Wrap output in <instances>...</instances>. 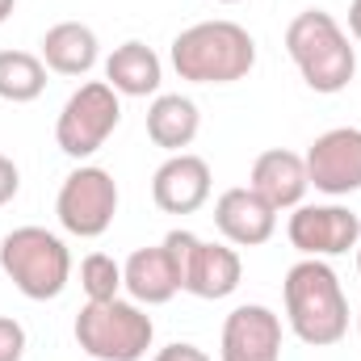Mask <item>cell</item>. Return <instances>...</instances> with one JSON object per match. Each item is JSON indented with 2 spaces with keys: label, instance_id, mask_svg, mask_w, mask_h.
I'll list each match as a JSON object with an SVG mask.
<instances>
[{
  "label": "cell",
  "instance_id": "9a60e30c",
  "mask_svg": "<svg viewBox=\"0 0 361 361\" xmlns=\"http://www.w3.org/2000/svg\"><path fill=\"white\" fill-rule=\"evenodd\" d=\"M248 185L269 202L273 210H294L302 206L311 180H307V160L298 152H286V147H269L252 160V177Z\"/></svg>",
  "mask_w": 361,
  "mask_h": 361
},
{
  "label": "cell",
  "instance_id": "52a82bcc",
  "mask_svg": "<svg viewBox=\"0 0 361 361\" xmlns=\"http://www.w3.org/2000/svg\"><path fill=\"white\" fill-rule=\"evenodd\" d=\"M122 122V97L105 80H89L72 92L55 118V143L72 160H89L105 147V139Z\"/></svg>",
  "mask_w": 361,
  "mask_h": 361
},
{
  "label": "cell",
  "instance_id": "e0dca14e",
  "mask_svg": "<svg viewBox=\"0 0 361 361\" xmlns=\"http://www.w3.org/2000/svg\"><path fill=\"white\" fill-rule=\"evenodd\" d=\"M105 85L118 97H156L164 85V63L147 42L130 38L114 47V55L105 59Z\"/></svg>",
  "mask_w": 361,
  "mask_h": 361
},
{
  "label": "cell",
  "instance_id": "5b68a950",
  "mask_svg": "<svg viewBox=\"0 0 361 361\" xmlns=\"http://www.w3.org/2000/svg\"><path fill=\"white\" fill-rule=\"evenodd\" d=\"M72 332L80 353H89L92 361H143L156 341L152 315L122 294L109 302H85Z\"/></svg>",
  "mask_w": 361,
  "mask_h": 361
},
{
  "label": "cell",
  "instance_id": "5bb4252c",
  "mask_svg": "<svg viewBox=\"0 0 361 361\" xmlns=\"http://www.w3.org/2000/svg\"><path fill=\"white\" fill-rule=\"evenodd\" d=\"M122 290L139 302V307H164L169 298L180 294L177 261L164 248V240L156 248H135L122 265Z\"/></svg>",
  "mask_w": 361,
  "mask_h": 361
},
{
  "label": "cell",
  "instance_id": "9c48e42d",
  "mask_svg": "<svg viewBox=\"0 0 361 361\" xmlns=\"http://www.w3.org/2000/svg\"><path fill=\"white\" fill-rule=\"evenodd\" d=\"M286 235L302 257L332 261V257H345L361 244V214H353L349 206H336V202L294 206V214L286 223Z\"/></svg>",
  "mask_w": 361,
  "mask_h": 361
},
{
  "label": "cell",
  "instance_id": "ac0fdd59",
  "mask_svg": "<svg viewBox=\"0 0 361 361\" xmlns=\"http://www.w3.org/2000/svg\"><path fill=\"white\" fill-rule=\"evenodd\" d=\"M202 130V114L189 97L180 92H156L152 105H147V139L156 147H164L169 156L185 152Z\"/></svg>",
  "mask_w": 361,
  "mask_h": 361
},
{
  "label": "cell",
  "instance_id": "277c9868",
  "mask_svg": "<svg viewBox=\"0 0 361 361\" xmlns=\"http://www.w3.org/2000/svg\"><path fill=\"white\" fill-rule=\"evenodd\" d=\"M0 269L30 302H51L72 281V252L55 231L30 223L0 240Z\"/></svg>",
  "mask_w": 361,
  "mask_h": 361
},
{
  "label": "cell",
  "instance_id": "8992f818",
  "mask_svg": "<svg viewBox=\"0 0 361 361\" xmlns=\"http://www.w3.org/2000/svg\"><path fill=\"white\" fill-rule=\"evenodd\" d=\"M164 248L177 261L180 290L193 294V298L219 302V298H231L244 281V261L231 244H210V240L177 227V231L164 235Z\"/></svg>",
  "mask_w": 361,
  "mask_h": 361
},
{
  "label": "cell",
  "instance_id": "ffe728a7",
  "mask_svg": "<svg viewBox=\"0 0 361 361\" xmlns=\"http://www.w3.org/2000/svg\"><path fill=\"white\" fill-rule=\"evenodd\" d=\"M80 286H85L89 302H109L122 294V265L109 252H89L80 261Z\"/></svg>",
  "mask_w": 361,
  "mask_h": 361
},
{
  "label": "cell",
  "instance_id": "603a6c76",
  "mask_svg": "<svg viewBox=\"0 0 361 361\" xmlns=\"http://www.w3.org/2000/svg\"><path fill=\"white\" fill-rule=\"evenodd\" d=\"M349 34L361 42V0H353V4H349Z\"/></svg>",
  "mask_w": 361,
  "mask_h": 361
},
{
  "label": "cell",
  "instance_id": "4316f807",
  "mask_svg": "<svg viewBox=\"0 0 361 361\" xmlns=\"http://www.w3.org/2000/svg\"><path fill=\"white\" fill-rule=\"evenodd\" d=\"M357 336H361V311H357Z\"/></svg>",
  "mask_w": 361,
  "mask_h": 361
},
{
  "label": "cell",
  "instance_id": "7402d4cb",
  "mask_svg": "<svg viewBox=\"0 0 361 361\" xmlns=\"http://www.w3.org/2000/svg\"><path fill=\"white\" fill-rule=\"evenodd\" d=\"M17 189H21V173H17V164H13L8 156H0V206H8V202L17 197Z\"/></svg>",
  "mask_w": 361,
  "mask_h": 361
},
{
  "label": "cell",
  "instance_id": "d4e9b609",
  "mask_svg": "<svg viewBox=\"0 0 361 361\" xmlns=\"http://www.w3.org/2000/svg\"><path fill=\"white\" fill-rule=\"evenodd\" d=\"M353 252H357V273H361V244H357V248H353Z\"/></svg>",
  "mask_w": 361,
  "mask_h": 361
},
{
  "label": "cell",
  "instance_id": "2e32d148",
  "mask_svg": "<svg viewBox=\"0 0 361 361\" xmlns=\"http://www.w3.org/2000/svg\"><path fill=\"white\" fill-rule=\"evenodd\" d=\"M38 47H42L38 55H42L47 72H55V76H89L101 59V42H97L92 25H85V21L51 25Z\"/></svg>",
  "mask_w": 361,
  "mask_h": 361
},
{
  "label": "cell",
  "instance_id": "4fadbf2b",
  "mask_svg": "<svg viewBox=\"0 0 361 361\" xmlns=\"http://www.w3.org/2000/svg\"><path fill=\"white\" fill-rule=\"evenodd\" d=\"M210 164L193 152H177L169 156L156 177H152V202L164 210V214H193L210 202Z\"/></svg>",
  "mask_w": 361,
  "mask_h": 361
},
{
  "label": "cell",
  "instance_id": "cb8c5ba5",
  "mask_svg": "<svg viewBox=\"0 0 361 361\" xmlns=\"http://www.w3.org/2000/svg\"><path fill=\"white\" fill-rule=\"evenodd\" d=\"M13 8H17V0H0V25L13 17Z\"/></svg>",
  "mask_w": 361,
  "mask_h": 361
},
{
  "label": "cell",
  "instance_id": "3957f363",
  "mask_svg": "<svg viewBox=\"0 0 361 361\" xmlns=\"http://www.w3.org/2000/svg\"><path fill=\"white\" fill-rule=\"evenodd\" d=\"M286 55L294 59L302 85L324 97L345 92L349 80L357 76V47L349 30L324 8H302L286 25Z\"/></svg>",
  "mask_w": 361,
  "mask_h": 361
},
{
  "label": "cell",
  "instance_id": "6da1fadb",
  "mask_svg": "<svg viewBox=\"0 0 361 361\" xmlns=\"http://www.w3.org/2000/svg\"><path fill=\"white\" fill-rule=\"evenodd\" d=\"M281 298H286V324L307 349H328L345 341L349 298L328 261L302 257L298 265H290L281 281Z\"/></svg>",
  "mask_w": 361,
  "mask_h": 361
},
{
  "label": "cell",
  "instance_id": "8fae6325",
  "mask_svg": "<svg viewBox=\"0 0 361 361\" xmlns=\"http://www.w3.org/2000/svg\"><path fill=\"white\" fill-rule=\"evenodd\" d=\"M223 361H281V315L265 302H244L223 319Z\"/></svg>",
  "mask_w": 361,
  "mask_h": 361
},
{
  "label": "cell",
  "instance_id": "44dd1931",
  "mask_svg": "<svg viewBox=\"0 0 361 361\" xmlns=\"http://www.w3.org/2000/svg\"><path fill=\"white\" fill-rule=\"evenodd\" d=\"M25 357V328L13 315H0V361H21Z\"/></svg>",
  "mask_w": 361,
  "mask_h": 361
},
{
  "label": "cell",
  "instance_id": "7c38bea8",
  "mask_svg": "<svg viewBox=\"0 0 361 361\" xmlns=\"http://www.w3.org/2000/svg\"><path fill=\"white\" fill-rule=\"evenodd\" d=\"M214 227L231 248H261L269 244L277 231V210L252 189V185H235L223 189L214 202Z\"/></svg>",
  "mask_w": 361,
  "mask_h": 361
},
{
  "label": "cell",
  "instance_id": "30bf717a",
  "mask_svg": "<svg viewBox=\"0 0 361 361\" xmlns=\"http://www.w3.org/2000/svg\"><path fill=\"white\" fill-rule=\"evenodd\" d=\"M307 180L328 197L361 189V126H332L307 147Z\"/></svg>",
  "mask_w": 361,
  "mask_h": 361
},
{
  "label": "cell",
  "instance_id": "ba28073f",
  "mask_svg": "<svg viewBox=\"0 0 361 361\" xmlns=\"http://www.w3.org/2000/svg\"><path fill=\"white\" fill-rule=\"evenodd\" d=\"M55 214H59V227L68 235H80V240L105 235L114 227V214H118V180L109 177L101 164L72 169L63 177V185H59Z\"/></svg>",
  "mask_w": 361,
  "mask_h": 361
},
{
  "label": "cell",
  "instance_id": "484cf974",
  "mask_svg": "<svg viewBox=\"0 0 361 361\" xmlns=\"http://www.w3.org/2000/svg\"><path fill=\"white\" fill-rule=\"evenodd\" d=\"M219 4H240V0H219Z\"/></svg>",
  "mask_w": 361,
  "mask_h": 361
},
{
  "label": "cell",
  "instance_id": "d6986e66",
  "mask_svg": "<svg viewBox=\"0 0 361 361\" xmlns=\"http://www.w3.org/2000/svg\"><path fill=\"white\" fill-rule=\"evenodd\" d=\"M47 92V63L34 51H0V101L25 105Z\"/></svg>",
  "mask_w": 361,
  "mask_h": 361
},
{
  "label": "cell",
  "instance_id": "7a4b0ae2",
  "mask_svg": "<svg viewBox=\"0 0 361 361\" xmlns=\"http://www.w3.org/2000/svg\"><path fill=\"white\" fill-rule=\"evenodd\" d=\"M173 72L189 85H235L257 68V38L240 21H197L173 38Z\"/></svg>",
  "mask_w": 361,
  "mask_h": 361
}]
</instances>
